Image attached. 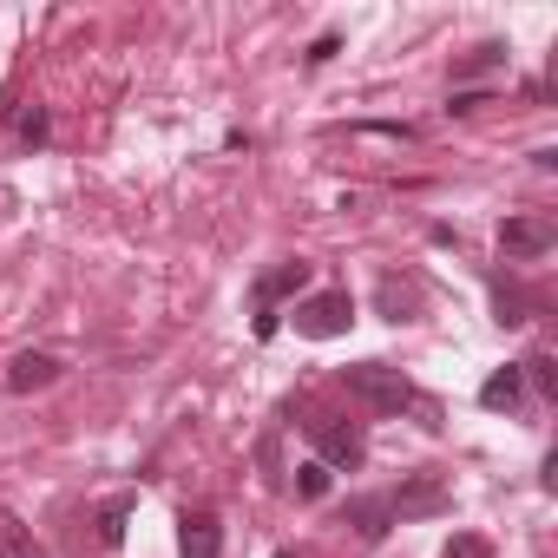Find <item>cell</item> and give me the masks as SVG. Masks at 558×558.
I'll return each mask as SVG.
<instances>
[{
  "label": "cell",
  "mask_w": 558,
  "mask_h": 558,
  "mask_svg": "<svg viewBox=\"0 0 558 558\" xmlns=\"http://www.w3.org/2000/svg\"><path fill=\"white\" fill-rule=\"evenodd\" d=\"M342 388H349L368 414H401V408H414V381H408L401 368H388V362H355V368H342Z\"/></svg>",
  "instance_id": "6da1fadb"
},
{
  "label": "cell",
  "mask_w": 558,
  "mask_h": 558,
  "mask_svg": "<svg viewBox=\"0 0 558 558\" xmlns=\"http://www.w3.org/2000/svg\"><path fill=\"white\" fill-rule=\"evenodd\" d=\"M296 336L303 342H336V336H349V323H355V296L349 290H316V296H296Z\"/></svg>",
  "instance_id": "7a4b0ae2"
},
{
  "label": "cell",
  "mask_w": 558,
  "mask_h": 558,
  "mask_svg": "<svg viewBox=\"0 0 558 558\" xmlns=\"http://www.w3.org/2000/svg\"><path fill=\"white\" fill-rule=\"evenodd\" d=\"M310 440H316V460L336 473H355L362 460H368V440H362V427L355 421H310Z\"/></svg>",
  "instance_id": "3957f363"
},
{
  "label": "cell",
  "mask_w": 558,
  "mask_h": 558,
  "mask_svg": "<svg viewBox=\"0 0 558 558\" xmlns=\"http://www.w3.org/2000/svg\"><path fill=\"white\" fill-rule=\"evenodd\" d=\"M551 243H558V223H551L545 210L506 217V223H499V256H506V263H532V256H545Z\"/></svg>",
  "instance_id": "277c9868"
},
{
  "label": "cell",
  "mask_w": 558,
  "mask_h": 558,
  "mask_svg": "<svg viewBox=\"0 0 558 558\" xmlns=\"http://www.w3.org/2000/svg\"><path fill=\"white\" fill-rule=\"evenodd\" d=\"M388 506H395V519H440V512H453V486L440 473H408Z\"/></svg>",
  "instance_id": "5b68a950"
},
{
  "label": "cell",
  "mask_w": 558,
  "mask_h": 558,
  "mask_svg": "<svg viewBox=\"0 0 558 558\" xmlns=\"http://www.w3.org/2000/svg\"><path fill=\"white\" fill-rule=\"evenodd\" d=\"M303 290H310V263L290 256V263H276V269L256 276V283H250V303H256V310H276L283 296H303Z\"/></svg>",
  "instance_id": "8992f818"
},
{
  "label": "cell",
  "mask_w": 558,
  "mask_h": 558,
  "mask_svg": "<svg viewBox=\"0 0 558 558\" xmlns=\"http://www.w3.org/2000/svg\"><path fill=\"white\" fill-rule=\"evenodd\" d=\"M60 355H47V349H27V355H14L8 362V395H40V388H53L60 381Z\"/></svg>",
  "instance_id": "52a82bcc"
},
{
  "label": "cell",
  "mask_w": 558,
  "mask_h": 558,
  "mask_svg": "<svg viewBox=\"0 0 558 558\" xmlns=\"http://www.w3.org/2000/svg\"><path fill=\"white\" fill-rule=\"evenodd\" d=\"M178 551H184V558H223V525H217V512H184V519H178Z\"/></svg>",
  "instance_id": "ba28073f"
},
{
  "label": "cell",
  "mask_w": 558,
  "mask_h": 558,
  "mask_svg": "<svg viewBox=\"0 0 558 558\" xmlns=\"http://www.w3.org/2000/svg\"><path fill=\"white\" fill-rule=\"evenodd\" d=\"M519 395H525L519 362H506V368H493V375L480 381V408H486V414H512V408H519Z\"/></svg>",
  "instance_id": "9c48e42d"
},
{
  "label": "cell",
  "mask_w": 558,
  "mask_h": 558,
  "mask_svg": "<svg viewBox=\"0 0 558 558\" xmlns=\"http://www.w3.org/2000/svg\"><path fill=\"white\" fill-rule=\"evenodd\" d=\"M342 519H349V525H355V532L375 545V538H388V525H395V506H388V499H349V512H342Z\"/></svg>",
  "instance_id": "30bf717a"
},
{
  "label": "cell",
  "mask_w": 558,
  "mask_h": 558,
  "mask_svg": "<svg viewBox=\"0 0 558 558\" xmlns=\"http://www.w3.org/2000/svg\"><path fill=\"white\" fill-rule=\"evenodd\" d=\"M0 558H47V545H40L14 512H0Z\"/></svg>",
  "instance_id": "8fae6325"
},
{
  "label": "cell",
  "mask_w": 558,
  "mask_h": 558,
  "mask_svg": "<svg viewBox=\"0 0 558 558\" xmlns=\"http://www.w3.org/2000/svg\"><path fill=\"white\" fill-rule=\"evenodd\" d=\"M421 303V283H401V276H381V316L388 323H408Z\"/></svg>",
  "instance_id": "7c38bea8"
},
{
  "label": "cell",
  "mask_w": 558,
  "mask_h": 558,
  "mask_svg": "<svg viewBox=\"0 0 558 558\" xmlns=\"http://www.w3.org/2000/svg\"><path fill=\"white\" fill-rule=\"evenodd\" d=\"M125 519H132V499H106V506H99V545H106V551L125 545Z\"/></svg>",
  "instance_id": "4fadbf2b"
},
{
  "label": "cell",
  "mask_w": 558,
  "mask_h": 558,
  "mask_svg": "<svg viewBox=\"0 0 558 558\" xmlns=\"http://www.w3.org/2000/svg\"><path fill=\"white\" fill-rule=\"evenodd\" d=\"M493 66H506V47L499 40H486V47H473L460 66H453V80H473V73H493Z\"/></svg>",
  "instance_id": "5bb4252c"
},
{
  "label": "cell",
  "mask_w": 558,
  "mask_h": 558,
  "mask_svg": "<svg viewBox=\"0 0 558 558\" xmlns=\"http://www.w3.org/2000/svg\"><path fill=\"white\" fill-rule=\"evenodd\" d=\"M493 310H499V316H493L499 329H519V323H525V296H519L512 283H499V290H493Z\"/></svg>",
  "instance_id": "9a60e30c"
},
{
  "label": "cell",
  "mask_w": 558,
  "mask_h": 558,
  "mask_svg": "<svg viewBox=\"0 0 558 558\" xmlns=\"http://www.w3.org/2000/svg\"><path fill=\"white\" fill-rule=\"evenodd\" d=\"M519 381H532L538 395H558V368H551V355H525V362H519Z\"/></svg>",
  "instance_id": "2e32d148"
},
{
  "label": "cell",
  "mask_w": 558,
  "mask_h": 558,
  "mask_svg": "<svg viewBox=\"0 0 558 558\" xmlns=\"http://www.w3.org/2000/svg\"><path fill=\"white\" fill-rule=\"evenodd\" d=\"M14 132H21V145H47V132H53V119H47V106H27V112L14 119Z\"/></svg>",
  "instance_id": "e0dca14e"
},
{
  "label": "cell",
  "mask_w": 558,
  "mask_h": 558,
  "mask_svg": "<svg viewBox=\"0 0 558 558\" xmlns=\"http://www.w3.org/2000/svg\"><path fill=\"white\" fill-rule=\"evenodd\" d=\"M296 493H303V499H323V493H329V466H323V460H303V466H296Z\"/></svg>",
  "instance_id": "ac0fdd59"
},
{
  "label": "cell",
  "mask_w": 558,
  "mask_h": 558,
  "mask_svg": "<svg viewBox=\"0 0 558 558\" xmlns=\"http://www.w3.org/2000/svg\"><path fill=\"white\" fill-rule=\"evenodd\" d=\"M440 558H493V545H486L480 532H453V538L440 545Z\"/></svg>",
  "instance_id": "d6986e66"
},
{
  "label": "cell",
  "mask_w": 558,
  "mask_h": 558,
  "mask_svg": "<svg viewBox=\"0 0 558 558\" xmlns=\"http://www.w3.org/2000/svg\"><path fill=\"white\" fill-rule=\"evenodd\" d=\"M336 53H342V34H323V40H316V47H310L303 60H310V66H329Z\"/></svg>",
  "instance_id": "ffe728a7"
},
{
  "label": "cell",
  "mask_w": 558,
  "mask_h": 558,
  "mask_svg": "<svg viewBox=\"0 0 558 558\" xmlns=\"http://www.w3.org/2000/svg\"><path fill=\"white\" fill-rule=\"evenodd\" d=\"M480 106H486V93H453V106H447V112H480Z\"/></svg>",
  "instance_id": "44dd1931"
},
{
  "label": "cell",
  "mask_w": 558,
  "mask_h": 558,
  "mask_svg": "<svg viewBox=\"0 0 558 558\" xmlns=\"http://www.w3.org/2000/svg\"><path fill=\"white\" fill-rule=\"evenodd\" d=\"M276 558H296V551H276Z\"/></svg>",
  "instance_id": "7402d4cb"
}]
</instances>
